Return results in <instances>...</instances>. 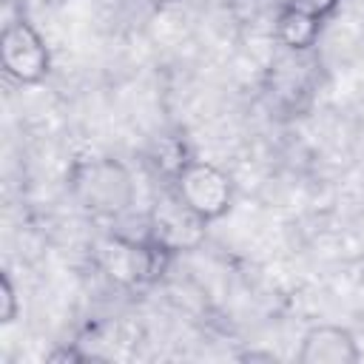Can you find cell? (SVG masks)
Returning <instances> with one entry per match:
<instances>
[{"label":"cell","mask_w":364,"mask_h":364,"mask_svg":"<svg viewBox=\"0 0 364 364\" xmlns=\"http://www.w3.org/2000/svg\"><path fill=\"white\" fill-rule=\"evenodd\" d=\"M173 193L205 222L225 216L233 202V185L228 173L199 159L182 162V168L173 173Z\"/></svg>","instance_id":"cell-1"},{"label":"cell","mask_w":364,"mask_h":364,"mask_svg":"<svg viewBox=\"0 0 364 364\" xmlns=\"http://www.w3.org/2000/svg\"><path fill=\"white\" fill-rule=\"evenodd\" d=\"M0 63L11 80H17L23 85H34L48 77L51 51L46 46V40L40 37V31L28 20L20 17V20L6 23V28L0 34Z\"/></svg>","instance_id":"cell-2"},{"label":"cell","mask_w":364,"mask_h":364,"mask_svg":"<svg viewBox=\"0 0 364 364\" xmlns=\"http://www.w3.org/2000/svg\"><path fill=\"white\" fill-rule=\"evenodd\" d=\"M74 191L85 208L100 213H119L131 205L134 188L128 173L108 159L82 162L74 168Z\"/></svg>","instance_id":"cell-3"},{"label":"cell","mask_w":364,"mask_h":364,"mask_svg":"<svg viewBox=\"0 0 364 364\" xmlns=\"http://www.w3.org/2000/svg\"><path fill=\"white\" fill-rule=\"evenodd\" d=\"M205 219H199L176 193L165 196L162 202H156L154 213H151V228H148V236H151V245L156 250H182L188 245H193L202 230H205Z\"/></svg>","instance_id":"cell-4"},{"label":"cell","mask_w":364,"mask_h":364,"mask_svg":"<svg viewBox=\"0 0 364 364\" xmlns=\"http://www.w3.org/2000/svg\"><path fill=\"white\" fill-rule=\"evenodd\" d=\"M361 358L350 330L338 324H318L304 333L299 361L301 364H355Z\"/></svg>","instance_id":"cell-5"},{"label":"cell","mask_w":364,"mask_h":364,"mask_svg":"<svg viewBox=\"0 0 364 364\" xmlns=\"http://www.w3.org/2000/svg\"><path fill=\"white\" fill-rule=\"evenodd\" d=\"M318 28H321V20L313 17V14H304V11H296V9H282L279 11V20H276V37L287 46V48H310L318 37Z\"/></svg>","instance_id":"cell-6"},{"label":"cell","mask_w":364,"mask_h":364,"mask_svg":"<svg viewBox=\"0 0 364 364\" xmlns=\"http://www.w3.org/2000/svg\"><path fill=\"white\" fill-rule=\"evenodd\" d=\"M20 313V301H17V290L9 279V273L0 276V324H11Z\"/></svg>","instance_id":"cell-7"},{"label":"cell","mask_w":364,"mask_h":364,"mask_svg":"<svg viewBox=\"0 0 364 364\" xmlns=\"http://www.w3.org/2000/svg\"><path fill=\"white\" fill-rule=\"evenodd\" d=\"M282 9H296V11H304V14H313L318 20H324L327 14L336 11L338 0H279Z\"/></svg>","instance_id":"cell-8"}]
</instances>
